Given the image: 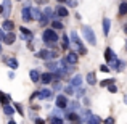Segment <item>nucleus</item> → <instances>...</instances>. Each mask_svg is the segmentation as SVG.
I'll list each match as a JSON object with an SVG mask.
<instances>
[{"mask_svg":"<svg viewBox=\"0 0 127 124\" xmlns=\"http://www.w3.org/2000/svg\"><path fill=\"white\" fill-rule=\"evenodd\" d=\"M56 15H58V16H61V18L68 16V8H66V6H61V5H60L58 8H56Z\"/></svg>","mask_w":127,"mask_h":124,"instance_id":"19","label":"nucleus"},{"mask_svg":"<svg viewBox=\"0 0 127 124\" xmlns=\"http://www.w3.org/2000/svg\"><path fill=\"white\" fill-rule=\"evenodd\" d=\"M64 92L68 93V95H72V93H74V87H72V85H68V87L64 89Z\"/></svg>","mask_w":127,"mask_h":124,"instance_id":"34","label":"nucleus"},{"mask_svg":"<svg viewBox=\"0 0 127 124\" xmlns=\"http://www.w3.org/2000/svg\"><path fill=\"white\" fill-rule=\"evenodd\" d=\"M109 84H114V79H105V81L100 82V85H101V87H106V85H109Z\"/></svg>","mask_w":127,"mask_h":124,"instance_id":"31","label":"nucleus"},{"mask_svg":"<svg viewBox=\"0 0 127 124\" xmlns=\"http://www.w3.org/2000/svg\"><path fill=\"white\" fill-rule=\"evenodd\" d=\"M8 124H16V123L13 121V119H10V121H8Z\"/></svg>","mask_w":127,"mask_h":124,"instance_id":"42","label":"nucleus"},{"mask_svg":"<svg viewBox=\"0 0 127 124\" xmlns=\"http://www.w3.org/2000/svg\"><path fill=\"white\" fill-rule=\"evenodd\" d=\"M66 106H68V98H66L64 95H58L56 97V108L64 110Z\"/></svg>","mask_w":127,"mask_h":124,"instance_id":"6","label":"nucleus"},{"mask_svg":"<svg viewBox=\"0 0 127 124\" xmlns=\"http://www.w3.org/2000/svg\"><path fill=\"white\" fill-rule=\"evenodd\" d=\"M58 2H61V3H63V2H66V0H58Z\"/></svg>","mask_w":127,"mask_h":124,"instance_id":"46","label":"nucleus"},{"mask_svg":"<svg viewBox=\"0 0 127 124\" xmlns=\"http://www.w3.org/2000/svg\"><path fill=\"white\" fill-rule=\"evenodd\" d=\"M48 0H37V3H47Z\"/></svg>","mask_w":127,"mask_h":124,"instance_id":"41","label":"nucleus"},{"mask_svg":"<svg viewBox=\"0 0 127 124\" xmlns=\"http://www.w3.org/2000/svg\"><path fill=\"white\" fill-rule=\"evenodd\" d=\"M124 31H126V34H127V24L124 26Z\"/></svg>","mask_w":127,"mask_h":124,"instance_id":"45","label":"nucleus"},{"mask_svg":"<svg viewBox=\"0 0 127 124\" xmlns=\"http://www.w3.org/2000/svg\"><path fill=\"white\" fill-rule=\"evenodd\" d=\"M69 6H77V0H66Z\"/></svg>","mask_w":127,"mask_h":124,"instance_id":"36","label":"nucleus"},{"mask_svg":"<svg viewBox=\"0 0 127 124\" xmlns=\"http://www.w3.org/2000/svg\"><path fill=\"white\" fill-rule=\"evenodd\" d=\"M87 82H89L90 85H93V84H96V78H95V73H89V74H87Z\"/></svg>","mask_w":127,"mask_h":124,"instance_id":"25","label":"nucleus"},{"mask_svg":"<svg viewBox=\"0 0 127 124\" xmlns=\"http://www.w3.org/2000/svg\"><path fill=\"white\" fill-rule=\"evenodd\" d=\"M19 31H21V37H23V41H26V42L31 43V41L34 39V34H32L29 29H26V28H19Z\"/></svg>","mask_w":127,"mask_h":124,"instance_id":"4","label":"nucleus"},{"mask_svg":"<svg viewBox=\"0 0 127 124\" xmlns=\"http://www.w3.org/2000/svg\"><path fill=\"white\" fill-rule=\"evenodd\" d=\"M63 28H64V26H63L60 21H56V19H53V21H52V29H55V31H56V29H63Z\"/></svg>","mask_w":127,"mask_h":124,"instance_id":"27","label":"nucleus"},{"mask_svg":"<svg viewBox=\"0 0 127 124\" xmlns=\"http://www.w3.org/2000/svg\"><path fill=\"white\" fill-rule=\"evenodd\" d=\"M81 84H82V76H81V74H76L74 78L71 79V85H72V87H79Z\"/></svg>","mask_w":127,"mask_h":124,"instance_id":"16","label":"nucleus"},{"mask_svg":"<svg viewBox=\"0 0 127 124\" xmlns=\"http://www.w3.org/2000/svg\"><path fill=\"white\" fill-rule=\"evenodd\" d=\"M52 95H53V92L50 89H42V90H39L37 92V98H42V100H47V98H52Z\"/></svg>","mask_w":127,"mask_h":124,"instance_id":"5","label":"nucleus"},{"mask_svg":"<svg viewBox=\"0 0 127 124\" xmlns=\"http://www.w3.org/2000/svg\"><path fill=\"white\" fill-rule=\"evenodd\" d=\"M31 16H32V19H37V21H40V19H42L40 10H39V8H31Z\"/></svg>","mask_w":127,"mask_h":124,"instance_id":"14","label":"nucleus"},{"mask_svg":"<svg viewBox=\"0 0 127 124\" xmlns=\"http://www.w3.org/2000/svg\"><path fill=\"white\" fill-rule=\"evenodd\" d=\"M124 102H126V105H127V95H124Z\"/></svg>","mask_w":127,"mask_h":124,"instance_id":"43","label":"nucleus"},{"mask_svg":"<svg viewBox=\"0 0 127 124\" xmlns=\"http://www.w3.org/2000/svg\"><path fill=\"white\" fill-rule=\"evenodd\" d=\"M66 118H68L69 121H77L79 116H77V113H68V115H66Z\"/></svg>","mask_w":127,"mask_h":124,"instance_id":"28","label":"nucleus"},{"mask_svg":"<svg viewBox=\"0 0 127 124\" xmlns=\"http://www.w3.org/2000/svg\"><path fill=\"white\" fill-rule=\"evenodd\" d=\"M109 29H111V19L105 18V19H103V34L108 36L109 34Z\"/></svg>","mask_w":127,"mask_h":124,"instance_id":"13","label":"nucleus"},{"mask_svg":"<svg viewBox=\"0 0 127 124\" xmlns=\"http://www.w3.org/2000/svg\"><path fill=\"white\" fill-rule=\"evenodd\" d=\"M106 87H108V90L111 93H116V92H118V87H116L114 84H109V85H106Z\"/></svg>","mask_w":127,"mask_h":124,"instance_id":"33","label":"nucleus"},{"mask_svg":"<svg viewBox=\"0 0 127 124\" xmlns=\"http://www.w3.org/2000/svg\"><path fill=\"white\" fill-rule=\"evenodd\" d=\"M52 124H63V119L61 118H58V116H52Z\"/></svg>","mask_w":127,"mask_h":124,"instance_id":"32","label":"nucleus"},{"mask_svg":"<svg viewBox=\"0 0 127 124\" xmlns=\"http://www.w3.org/2000/svg\"><path fill=\"white\" fill-rule=\"evenodd\" d=\"M105 58H106V61H111L113 58H116L114 52H113L111 48H106V50H105Z\"/></svg>","mask_w":127,"mask_h":124,"instance_id":"22","label":"nucleus"},{"mask_svg":"<svg viewBox=\"0 0 127 124\" xmlns=\"http://www.w3.org/2000/svg\"><path fill=\"white\" fill-rule=\"evenodd\" d=\"M85 124H101V118L100 116H90V118H87V123Z\"/></svg>","mask_w":127,"mask_h":124,"instance_id":"17","label":"nucleus"},{"mask_svg":"<svg viewBox=\"0 0 127 124\" xmlns=\"http://www.w3.org/2000/svg\"><path fill=\"white\" fill-rule=\"evenodd\" d=\"M35 56H37V58H40V60H45V61H48V60H52V56H50V52L48 50H40V52L39 53H35Z\"/></svg>","mask_w":127,"mask_h":124,"instance_id":"9","label":"nucleus"},{"mask_svg":"<svg viewBox=\"0 0 127 124\" xmlns=\"http://www.w3.org/2000/svg\"><path fill=\"white\" fill-rule=\"evenodd\" d=\"M13 108H15V111H18L19 113V115H24V110H23V106L21 105H19V103H15V105H13Z\"/></svg>","mask_w":127,"mask_h":124,"instance_id":"30","label":"nucleus"},{"mask_svg":"<svg viewBox=\"0 0 127 124\" xmlns=\"http://www.w3.org/2000/svg\"><path fill=\"white\" fill-rule=\"evenodd\" d=\"M2 28L5 29V31H13V28H15V23L11 21V19H5L2 24Z\"/></svg>","mask_w":127,"mask_h":124,"instance_id":"15","label":"nucleus"},{"mask_svg":"<svg viewBox=\"0 0 127 124\" xmlns=\"http://www.w3.org/2000/svg\"><path fill=\"white\" fill-rule=\"evenodd\" d=\"M10 100H11V97L5 95V93L0 90V103H2V105H6V103H10Z\"/></svg>","mask_w":127,"mask_h":124,"instance_id":"21","label":"nucleus"},{"mask_svg":"<svg viewBox=\"0 0 127 124\" xmlns=\"http://www.w3.org/2000/svg\"><path fill=\"white\" fill-rule=\"evenodd\" d=\"M64 60L69 63V65H76V63H77V55H76V52H69Z\"/></svg>","mask_w":127,"mask_h":124,"instance_id":"10","label":"nucleus"},{"mask_svg":"<svg viewBox=\"0 0 127 124\" xmlns=\"http://www.w3.org/2000/svg\"><path fill=\"white\" fill-rule=\"evenodd\" d=\"M3 37H5V34H3V31L0 29V41H3Z\"/></svg>","mask_w":127,"mask_h":124,"instance_id":"40","label":"nucleus"},{"mask_svg":"<svg viewBox=\"0 0 127 124\" xmlns=\"http://www.w3.org/2000/svg\"><path fill=\"white\" fill-rule=\"evenodd\" d=\"M3 111H5V115H6V116H10V118H11L13 113H15V108H13L10 103H6V105H3Z\"/></svg>","mask_w":127,"mask_h":124,"instance_id":"18","label":"nucleus"},{"mask_svg":"<svg viewBox=\"0 0 127 124\" xmlns=\"http://www.w3.org/2000/svg\"><path fill=\"white\" fill-rule=\"evenodd\" d=\"M103 124H114V119H113V118H106Z\"/></svg>","mask_w":127,"mask_h":124,"instance_id":"39","label":"nucleus"},{"mask_svg":"<svg viewBox=\"0 0 127 124\" xmlns=\"http://www.w3.org/2000/svg\"><path fill=\"white\" fill-rule=\"evenodd\" d=\"M43 42L45 43H56L58 42V34L55 29H45L43 31Z\"/></svg>","mask_w":127,"mask_h":124,"instance_id":"3","label":"nucleus"},{"mask_svg":"<svg viewBox=\"0 0 127 124\" xmlns=\"http://www.w3.org/2000/svg\"><path fill=\"white\" fill-rule=\"evenodd\" d=\"M16 41V36L13 34L11 31H10V34H5V37H3V42L6 43V45H11V43H15Z\"/></svg>","mask_w":127,"mask_h":124,"instance_id":"11","label":"nucleus"},{"mask_svg":"<svg viewBox=\"0 0 127 124\" xmlns=\"http://www.w3.org/2000/svg\"><path fill=\"white\" fill-rule=\"evenodd\" d=\"M100 71H103V73H108V71H109V68H108L106 65H101V66H100Z\"/></svg>","mask_w":127,"mask_h":124,"instance_id":"37","label":"nucleus"},{"mask_svg":"<svg viewBox=\"0 0 127 124\" xmlns=\"http://www.w3.org/2000/svg\"><path fill=\"white\" fill-rule=\"evenodd\" d=\"M2 13H3V8H2V5H0V15H2Z\"/></svg>","mask_w":127,"mask_h":124,"instance_id":"44","label":"nucleus"},{"mask_svg":"<svg viewBox=\"0 0 127 124\" xmlns=\"http://www.w3.org/2000/svg\"><path fill=\"white\" fill-rule=\"evenodd\" d=\"M69 39H71V41L74 42V52H76V53H81V55H87V50H85V47L82 45V41L79 39L77 32H76V31H71V34H69Z\"/></svg>","mask_w":127,"mask_h":124,"instance_id":"1","label":"nucleus"},{"mask_svg":"<svg viewBox=\"0 0 127 124\" xmlns=\"http://www.w3.org/2000/svg\"><path fill=\"white\" fill-rule=\"evenodd\" d=\"M82 34H84V39L90 43V45H95L96 43L95 32H93V29L90 28V26H84V28H82Z\"/></svg>","mask_w":127,"mask_h":124,"instance_id":"2","label":"nucleus"},{"mask_svg":"<svg viewBox=\"0 0 127 124\" xmlns=\"http://www.w3.org/2000/svg\"><path fill=\"white\" fill-rule=\"evenodd\" d=\"M2 8H3L2 16H10V13H11V3H10V0H3Z\"/></svg>","mask_w":127,"mask_h":124,"instance_id":"8","label":"nucleus"},{"mask_svg":"<svg viewBox=\"0 0 127 124\" xmlns=\"http://www.w3.org/2000/svg\"><path fill=\"white\" fill-rule=\"evenodd\" d=\"M34 123H35V124H45V123H43V119H42V118H37V116L34 118Z\"/></svg>","mask_w":127,"mask_h":124,"instance_id":"38","label":"nucleus"},{"mask_svg":"<svg viewBox=\"0 0 127 124\" xmlns=\"http://www.w3.org/2000/svg\"><path fill=\"white\" fill-rule=\"evenodd\" d=\"M5 61L8 63V66H10L11 69H18V60H16V58H10V60L6 58Z\"/></svg>","mask_w":127,"mask_h":124,"instance_id":"23","label":"nucleus"},{"mask_svg":"<svg viewBox=\"0 0 127 124\" xmlns=\"http://www.w3.org/2000/svg\"><path fill=\"white\" fill-rule=\"evenodd\" d=\"M74 92H76V95H77V97H84V92H85V90L84 89H77V90H74Z\"/></svg>","mask_w":127,"mask_h":124,"instance_id":"35","label":"nucleus"},{"mask_svg":"<svg viewBox=\"0 0 127 124\" xmlns=\"http://www.w3.org/2000/svg\"><path fill=\"white\" fill-rule=\"evenodd\" d=\"M29 76H31L32 82H37L39 79H40V74H39V71H35V69H31V71H29Z\"/></svg>","mask_w":127,"mask_h":124,"instance_id":"20","label":"nucleus"},{"mask_svg":"<svg viewBox=\"0 0 127 124\" xmlns=\"http://www.w3.org/2000/svg\"><path fill=\"white\" fill-rule=\"evenodd\" d=\"M21 18H23V21H24V23L32 21V16H31V6H24V8H23V11H21Z\"/></svg>","mask_w":127,"mask_h":124,"instance_id":"7","label":"nucleus"},{"mask_svg":"<svg viewBox=\"0 0 127 124\" xmlns=\"http://www.w3.org/2000/svg\"><path fill=\"white\" fill-rule=\"evenodd\" d=\"M39 81H42V84H50L53 81V74L52 73H45V74H40V79Z\"/></svg>","mask_w":127,"mask_h":124,"instance_id":"12","label":"nucleus"},{"mask_svg":"<svg viewBox=\"0 0 127 124\" xmlns=\"http://www.w3.org/2000/svg\"><path fill=\"white\" fill-rule=\"evenodd\" d=\"M61 47H63V48H64V50H68V48H69V37H66V36H64V37H63Z\"/></svg>","mask_w":127,"mask_h":124,"instance_id":"29","label":"nucleus"},{"mask_svg":"<svg viewBox=\"0 0 127 124\" xmlns=\"http://www.w3.org/2000/svg\"><path fill=\"white\" fill-rule=\"evenodd\" d=\"M0 53H2V45H0Z\"/></svg>","mask_w":127,"mask_h":124,"instance_id":"47","label":"nucleus"},{"mask_svg":"<svg viewBox=\"0 0 127 124\" xmlns=\"http://www.w3.org/2000/svg\"><path fill=\"white\" fill-rule=\"evenodd\" d=\"M119 15H121V16L127 15V2H122L121 5H119Z\"/></svg>","mask_w":127,"mask_h":124,"instance_id":"24","label":"nucleus"},{"mask_svg":"<svg viewBox=\"0 0 127 124\" xmlns=\"http://www.w3.org/2000/svg\"><path fill=\"white\" fill-rule=\"evenodd\" d=\"M47 68H48L52 73H55L56 69H58V65H56L55 61H50V60H48V61H47Z\"/></svg>","mask_w":127,"mask_h":124,"instance_id":"26","label":"nucleus"}]
</instances>
